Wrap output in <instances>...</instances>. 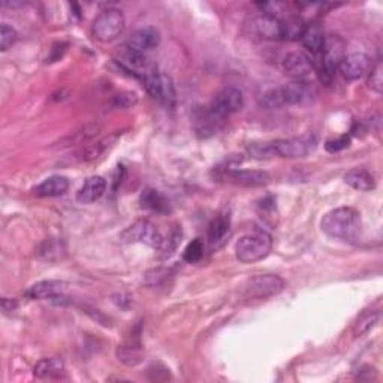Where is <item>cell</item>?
<instances>
[{
    "label": "cell",
    "instance_id": "cell-27",
    "mask_svg": "<svg viewBox=\"0 0 383 383\" xmlns=\"http://www.w3.org/2000/svg\"><path fill=\"white\" fill-rule=\"evenodd\" d=\"M379 321H380V312H369L362 314L354 325V336L355 337L364 336V334L369 332L371 328L376 327Z\"/></svg>",
    "mask_w": 383,
    "mask_h": 383
},
{
    "label": "cell",
    "instance_id": "cell-22",
    "mask_svg": "<svg viewBox=\"0 0 383 383\" xmlns=\"http://www.w3.org/2000/svg\"><path fill=\"white\" fill-rule=\"evenodd\" d=\"M325 32L319 24H308L306 26L303 35H301V42L312 54H321L323 42H325Z\"/></svg>",
    "mask_w": 383,
    "mask_h": 383
},
{
    "label": "cell",
    "instance_id": "cell-18",
    "mask_svg": "<svg viewBox=\"0 0 383 383\" xmlns=\"http://www.w3.org/2000/svg\"><path fill=\"white\" fill-rule=\"evenodd\" d=\"M117 358L121 364L127 367H135L141 364L144 358V349L141 341L138 338H130L125 341V343L120 345L117 349Z\"/></svg>",
    "mask_w": 383,
    "mask_h": 383
},
{
    "label": "cell",
    "instance_id": "cell-30",
    "mask_svg": "<svg viewBox=\"0 0 383 383\" xmlns=\"http://www.w3.org/2000/svg\"><path fill=\"white\" fill-rule=\"evenodd\" d=\"M17 39H18V34L14 27L8 26L5 23L0 26V50L2 51L10 50V48L17 42Z\"/></svg>",
    "mask_w": 383,
    "mask_h": 383
},
{
    "label": "cell",
    "instance_id": "cell-34",
    "mask_svg": "<svg viewBox=\"0 0 383 383\" xmlns=\"http://www.w3.org/2000/svg\"><path fill=\"white\" fill-rule=\"evenodd\" d=\"M349 145H350V138L345 135L337 138V140H330L327 144H325V149H327L330 153H337L347 149Z\"/></svg>",
    "mask_w": 383,
    "mask_h": 383
},
{
    "label": "cell",
    "instance_id": "cell-2",
    "mask_svg": "<svg viewBox=\"0 0 383 383\" xmlns=\"http://www.w3.org/2000/svg\"><path fill=\"white\" fill-rule=\"evenodd\" d=\"M273 249V237L265 231L243 235L235 244V256L241 264H255L265 259Z\"/></svg>",
    "mask_w": 383,
    "mask_h": 383
},
{
    "label": "cell",
    "instance_id": "cell-20",
    "mask_svg": "<svg viewBox=\"0 0 383 383\" xmlns=\"http://www.w3.org/2000/svg\"><path fill=\"white\" fill-rule=\"evenodd\" d=\"M66 255V244L62 238H47L36 247V256L48 262H54Z\"/></svg>",
    "mask_w": 383,
    "mask_h": 383
},
{
    "label": "cell",
    "instance_id": "cell-16",
    "mask_svg": "<svg viewBox=\"0 0 383 383\" xmlns=\"http://www.w3.org/2000/svg\"><path fill=\"white\" fill-rule=\"evenodd\" d=\"M231 180L240 186L260 187L270 183V174L258 169H235L230 173Z\"/></svg>",
    "mask_w": 383,
    "mask_h": 383
},
{
    "label": "cell",
    "instance_id": "cell-7",
    "mask_svg": "<svg viewBox=\"0 0 383 383\" xmlns=\"http://www.w3.org/2000/svg\"><path fill=\"white\" fill-rule=\"evenodd\" d=\"M121 238L127 243H143L154 250H159L164 243V237L158 231V227L149 220H136L121 234Z\"/></svg>",
    "mask_w": 383,
    "mask_h": 383
},
{
    "label": "cell",
    "instance_id": "cell-3",
    "mask_svg": "<svg viewBox=\"0 0 383 383\" xmlns=\"http://www.w3.org/2000/svg\"><path fill=\"white\" fill-rule=\"evenodd\" d=\"M126 27V18L123 12L117 8H108L102 11L93 21L92 34L99 42L108 44L121 36Z\"/></svg>",
    "mask_w": 383,
    "mask_h": 383
},
{
    "label": "cell",
    "instance_id": "cell-31",
    "mask_svg": "<svg viewBox=\"0 0 383 383\" xmlns=\"http://www.w3.org/2000/svg\"><path fill=\"white\" fill-rule=\"evenodd\" d=\"M203 256V243L201 238L193 240L189 246L186 247V250L183 251V259L186 262L189 264H195Z\"/></svg>",
    "mask_w": 383,
    "mask_h": 383
},
{
    "label": "cell",
    "instance_id": "cell-11",
    "mask_svg": "<svg viewBox=\"0 0 383 383\" xmlns=\"http://www.w3.org/2000/svg\"><path fill=\"white\" fill-rule=\"evenodd\" d=\"M160 44V34L154 27H141L136 29L132 35L129 36L126 45L143 54H149L150 51L156 50Z\"/></svg>",
    "mask_w": 383,
    "mask_h": 383
},
{
    "label": "cell",
    "instance_id": "cell-19",
    "mask_svg": "<svg viewBox=\"0 0 383 383\" xmlns=\"http://www.w3.org/2000/svg\"><path fill=\"white\" fill-rule=\"evenodd\" d=\"M63 286L64 284L57 280L38 282L34 286H30L24 295L30 299H53L54 297L62 295Z\"/></svg>",
    "mask_w": 383,
    "mask_h": 383
},
{
    "label": "cell",
    "instance_id": "cell-10",
    "mask_svg": "<svg viewBox=\"0 0 383 383\" xmlns=\"http://www.w3.org/2000/svg\"><path fill=\"white\" fill-rule=\"evenodd\" d=\"M256 34L268 40L283 39V21L273 12H262L254 20Z\"/></svg>",
    "mask_w": 383,
    "mask_h": 383
},
{
    "label": "cell",
    "instance_id": "cell-25",
    "mask_svg": "<svg viewBox=\"0 0 383 383\" xmlns=\"http://www.w3.org/2000/svg\"><path fill=\"white\" fill-rule=\"evenodd\" d=\"M183 240V231H182V226L175 225L173 230L169 231L168 237L164 238V243H162V246L159 249L160 251V259H169L175 255V251L180 247Z\"/></svg>",
    "mask_w": 383,
    "mask_h": 383
},
{
    "label": "cell",
    "instance_id": "cell-12",
    "mask_svg": "<svg viewBox=\"0 0 383 383\" xmlns=\"http://www.w3.org/2000/svg\"><path fill=\"white\" fill-rule=\"evenodd\" d=\"M283 71L295 79H304L313 72V63L306 53L292 51L283 60Z\"/></svg>",
    "mask_w": 383,
    "mask_h": 383
},
{
    "label": "cell",
    "instance_id": "cell-26",
    "mask_svg": "<svg viewBox=\"0 0 383 383\" xmlns=\"http://www.w3.org/2000/svg\"><path fill=\"white\" fill-rule=\"evenodd\" d=\"M259 105L265 110H279L282 107H286L282 87H275V88H270V90H267L262 96L259 97Z\"/></svg>",
    "mask_w": 383,
    "mask_h": 383
},
{
    "label": "cell",
    "instance_id": "cell-14",
    "mask_svg": "<svg viewBox=\"0 0 383 383\" xmlns=\"http://www.w3.org/2000/svg\"><path fill=\"white\" fill-rule=\"evenodd\" d=\"M105 190H107V182L101 175H92L79 187L77 192V201L79 203H93L99 201Z\"/></svg>",
    "mask_w": 383,
    "mask_h": 383
},
{
    "label": "cell",
    "instance_id": "cell-32",
    "mask_svg": "<svg viewBox=\"0 0 383 383\" xmlns=\"http://www.w3.org/2000/svg\"><path fill=\"white\" fill-rule=\"evenodd\" d=\"M136 103H138V96L134 92H121L112 97V105L116 108L129 110V108H134Z\"/></svg>",
    "mask_w": 383,
    "mask_h": 383
},
{
    "label": "cell",
    "instance_id": "cell-5",
    "mask_svg": "<svg viewBox=\"0 0 383 383\" xmlns=\"http://www.w3.org/2000/svg\"><path fill=\"white\" fill-rule=\"evenodd\" d=\"M316 147H317V138L312 134L273 141V149L275 156L288 158V159L306 158L307 154H310L312 151L316 150Z\"/></svg>",
    "mask_w": 383,
    "mask_h": 383
},
{
    "label": "cell",
    "instance_id": "cell-4",
    "mask_svg": "<svg viewBox=\"0 0 383 383\" xmlns=\"http://www.w3.org/2000/svg\"><path fill=\"white\" fill-rule=\"evenodd\" d=\"M284 289L282 277L275 274H258L250 277L241 286V295L246 299H265L279 293Z\"/></svg>",
    "mask_w": 383,
    "mask_h": 383
},
{
    "label": "cell",
    "instance_id": "cell-35",
    "mask_svg": "<svg viewBox=\"0 0 383 383\" xmlns=\"http://www.w3.org/2000/svg\"><path fill=\"white\" fill-rule=\"evenodd\" d=\"M2 307H3V312H12L17 308V301L15 299H10V298H3L2 299Z\"/></svg>",
    "mask_w": 383,
    "mask_h": 383
},
{
    "label": "cell",
    "instance_id": "cell-1",
    "mask_svg": "<svg viewBox=\"0 0 383 383\" xmlns=\"http://www.w3.org/2000/svg\"><path fill=\"white\" fill-rule=\"evenodd\" d=\"M361 214L352 207L331 210L322 219V231L332 238L352 240L361 231Z\"/></svg>",
    "mask_w": 383,
    "mask_h": 383
},
{
    "label": "cell",
    "instance_id": "cell-15",
    "mask_svg": "<svg viewBox=\"0 0 383 383\" xmlns=\"http://www.w3.org/2000/svg\"><path fill=\"white\" fill-rule=\"evenodd\" d=\"M69 189V180L63 175H51L45 178L42 183H39L34 193L39 198H57L62 197Z\"/></svg>",
    "mask_w": 383,
    "mask_h": 383
},
{
    "label": "cell",
    "instance_id": "cell-23",
    "mask_svg": "<svg viewBox=\"0 0 383 383\" xmlns=\"http://www.w3.org/2000/svg\"><path fill=\"white\" fill-rule=\"evenodd\" d=\"M345 182L349 184L352 189L360 190V192H370L376 187L374 183V177L369 173L367 169L362 168H355L350 169L349 173L345 175Z\"/></svg>",
    "mask_w": 383,
    "mask_h": 383
},
{
    "label": "cell",
    "instance_id": "cell-6",
    "mask_svg": "<svg viewBox=\"0 0 383 383\" xmlns=\"http://www.w3.org/2000/svg\"><path fill=\"white\" fill-rule=\"evenodd\" d=\"M244 107L243 93L237 87H225L211 101L208 107V116L213 120H222L234 112H238Z\"/></svg>",
    "mask_w": 383,
    "mask_h": 383
},
{
    "label": "cell",
    "instance_id": "cell-28",
    "mask_svg": "<svg viewBox=\"0 0 383 383\" xmlns=\"http://www.w3.org/2000/svg\"><path fill=\"white\" fill-rule=\"evenodd\" d=\"M249 154L254 159H271L275 158L274 149H273V141L271 143H254L247 147Z\"/></svg>",
    "mask_w": 383,
    "mask_h": 383
},
{
    "label": "cell",
    "instance_id": "cell-24",
    "mask_svg": "<svg viewBox=\"0 0 383 383\" xmlns=\"http://www.w3.org/2000/svg\"><path fill=\"white\" fill-rule=\"evenodd\" d=\"M64 373V364L59 358H44L34 369V374L39 379L59 378Z\"/></svg>",
    "mask_w": 383,
    "mask_h": 383
},
{
    "label": "cell",
    "instance_id": "cell-33",
    "mask_svg": "<svg viewBox=\"0 0 383 383\" xmlns=\"http://www.w3.org/2000/svg\"><path fill=\"white\" fill-rule=\"evenodd\" d=\"M369 87L373 92L382 93L383 92V66L379 62L378 64H374L370 71V78H369Z\"/></svg>",
    "mask_w": 383,
    "mask_h": 383
},
{
    "label": "cell",
    "instance_id": "cell-17",
    "mask_svg": "<svg viewBox=\"0 0 383 383\" xmlns=\"http://www.w3.org/2000/svg\"><path fill=\"white\" fill-rule=\"evenodd\" d=\"M140 203L141 208L153 211L156 214H169L173 211V207H171L169 201L162 195L160 192L154 190V189H145L143 190L141 197H140Z\"/></svg>",
    "mask_w": 383,
    "mask_h": 383
},
{
    "label": "cell",
    "instance_id": "cell-29",
    "mask_svg": "<svg viewBox=\"0 0 383 383\" xmlns=\"http://www.w3.org/2000/svg\"><path fill=\"white\" fill-rule=\"evenodd\" d=\"M110 145H111V138H107V140H102L99 143L88 145L87 149L83 150V153H81V160L88 162V160L97 159L101 156V154L105 153V150H107Z\"/></svg>",
    "mask_w": 383,
    "mask_h": 383
},
{
    "label": "cell",
    "instance_id": "cell-9",
    "mask_svg": "<svg viewBox=\"0 0 383 383\" xmlns=\"http://www.w3.org/2000/svg\"><path fill=\"white\" fill-rule=\"evenodd\" d=\"M373 68L371 57L365 53H352L345 55V59L341 60L338 71L345 79L347 81H356L367 75Z\"/></svg>",
    "mask_w": 383,
    "mask_h": 383
},
{
    "label": "cell",
    "instance_id": "cell-13",
    "mask_svg": "<svg viewBox=\"0 0 383 383\" xmlns=\"http://www.w3.org/2000/svg\"><path fill=\"white\" fill-rule=\"evenodd\" d=\"M282 92L284 96V103L286 105H299L312 101V97L316 95L314 88L306 83L304 79L292 81L289 84L282 86Z\"/></svg>",
    "mask_w": 383,
    "mask_h": 383
},
{
    "label": "cell",
    "instance_id": "cell-8",
    "mask_svg": "<svg viewBox=\"0 0 383 383\" xmlns=\"http://www.w3.org/2000/svg\"><path fill=\"white\" fill-rule=\"evenodd\" d=\"M321 60H322V72L327 73L328 77H332L336 71L338 69L341 60L346 55V44L345 40L337 35H330L325 38L323 48L321 51Z\"/></svg>",
    "mask_w": 383,
    "mask_h": 383
},
{
    "label": "cell",
    "instance_id": "cell-21",
    "mask_svg": "<svg viewBox=\"0 0 383 383\" xmlns=\"http://www.w3.org/2000/svg\"><path fill=\"white\" fill-rule=\"evenodd\" d=\"M230 217L217 216L208 226V241L213 249L222 247L230 237Z\"/></svg>",
    "mask_w": 383,
    "mask_h": 383
}]
</instances>
